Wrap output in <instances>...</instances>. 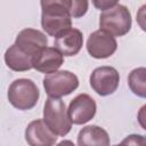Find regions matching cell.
<instances>
[{
    "label": "cell",
    "mask_w": 146,
    "mask_h": 146,
    "mask_svg": "<svg viewBox=\"0 0 146 146\" xmlns=\"http://www.w3.org/2000/svg\"><path fill=\"white\" fill-rule=\"evenodd\" d=\"M97 105L95 99L88 94H80L73 98L68 105L67 113L73 124H84L96 115Z\"/></svg>",
    "instance_id": "ba28073f"
},
{
    "label": "cell",
    "mask_w": 146,
    "mask_h": 146,
    "mask_svg": "<svg viewBox=\"0 0 146 146\" xmlns=\"http://www.w3.org/2000/svg\"><path fill=\"white\" fill-rule=\"evenodd\" d=\"M87 51L96 59H105L111 57L117 49L115 38L102 30L92 32L87 40Z\"/></svg>",
    "instance_id": "52a82bcc"
},
{
    "label": "cell",
    "mask_w": 146,
    "mask_h": 146,
    "mask_svg": "<svg viewBox=\"0 0 146 146\" xmlns=\"http://www.w3.org/2000/svg\"><path fill=\"white\" fill-rule=\"evenodd\" d=\"M43 88L48 97L62 98L72 94L79 87L78 76L70 71H57L43 78Z\"/></svg>",
    "instance_id": "5b68a950"
},
{
    "label": "cell",
    "mask_w": 146,
    "mask_h": 146,
    "mask_svg": "<svg viewBox=\"0 0 146 146\" xmlns=\"http://www.w3.org/2000/svg\"><path fill=\"white\" fill-rule=\"evenodd\" d=\"M128 86L133 95L146 98V67L133 68L128 75Z\"/></svg>",
    "instance_id": "9a60e30c"
},
{
    "label": "cell",
    "mask_w": 146,
    "mask_h": 146,
    "mask_svg": "<svg viewBox=\"0 0 146 146\" xmlns=\"http://www.w3.org/2000/svg\"><path fill=\"white\" fill-rule=\"evenodd\" d=\"M117 3V1H110V0H94L92 1V5L99 9V10H107L112 7H114L115 5Z\"/></svg>",
    "instance_id": "d6986e66"
},
{
    "label": "cell",
    "mask_w": 146,
    "mask_h": 146,
    "mask_svg": "<svg viewBox=\"0 0 146 146\" xmlns=\"http://www.w3.org/2000/svg\"><path fill=\"white\" fill-rule=\"evenodd\" d=\"M64 6L72 18H80L88 11L89 2L86 0H63Z\"/></svg>",
    "instance_id": "2e32d148"
},
{
    "label": "cell",
    "mask_w": 146,
    "mask_h": 146,
    "mask_svg": "<svg viewBox=\"0 0 146 146\" xmlns=\"http://www.w3.org/2000/svg\"><path fill=\"white\" fill-rule=\"evenodd\" d=\"M64 64V56L55 47H46L33 59V68L40 73L51 74Z\"/></svg>",
    "instance_id": "7c38bea8"
},
{
    "label": "cell",
    "mask_w": 146,
    "mask_h": 146,
    "mask_svg": "<svg viewBox=\"0 0 146 146\" xmlns=\"http://www.w3.org/2000/svg\"><path fill=\"white\" fill-rule=\"evenodd\" d=\"M57 146H75V145L71 140H62L60 143L57 144Z\"/></svg>",
    "instance_id": "44dd1931"
},
{
    "label": "cell",
    "mask_w": 146,
    "mask_h": 146,
    "mask_svg": "<svg viewBox=\"0 0 146 146\" xmlns=\"http://www.w3.org/2000/svg\"><path fill=\"white\" fill-rule=\"evenodd\" d=\"M136 21H137V24L139 25V27L146 32V3L143 5L138 11H137V15H136Z\"/></svg>",
    "instance_id": "ac0fdd59"
},
{
    "label": "cell",
    "mask_w": 146,
    "mask_h": 146,
    "mask_svg": "<svg viewBox=\"0 0 146 146\" xmlns=\"http://www.w3.org/2000/svg\"><path fill=\"white\" fill-rule=\"evenodd\" d=\"M124 146H146V137L137 133H132L127 136L122 143Z\"/></svg>",
    "instance_id": "e0dca14e"
},
{
    "label": "cell",
    "mask_w": 146,
    "mask_h": 146,
    "mask_svg": "<svg viewBox=\"0 0 146 146\" xmlns=\"http://www.w3.org/2000/svg\"><path fill=\"white\" fill-rule=\"evenodd\" d=\"M131 24L132 19L130 10L119 2L114 7L102 11L99 16V30L114 38L127 34L131 29Z\"/></svg>",
    "instance_id": "7a4b0ae2"
},
{
    "label": "cell",
    "mask_w": 146,
    "mask_h": 146,
    "mask_svg": "<svg viewBox=\"0 0 146 146\" xmlns=\"http://www.w3.org/2000/svg\"><path fill=\"white\" fill-rule=\"evenodd\" d=\"M3 58L6 65L15 72H25L33 68V57L24 52L15 43L6 50Z\"/></svg>",
    "instance_id": "5bb4252c"
},
{
    "label": "cell",
    "mask_w": 146,
    "mask_h": 146,
    "mask_svg": "<svg viewBox=\"0 0 146 146\" xmlns=\"http://www.w3.org/2000/svg\"><path fill=\"white\" fill-rule=\"evenodd\" d=\"M78 146H110L107 131L98 125H87L78 133Z\"/></svg>",
    "instance_id": "4fadbf2b"
},
{
    "label": "cell",
    "mask_w": 146,
    "mask_h": 146,
    "mask_svg": "<svg viewBox=\"0 0 146 146\" xmlns=\"http://www.w3.org/2000/svg\"><path fill=\"white\" fill-rule=\"evenodd\" d=\"M43 121L57 136H66L72 128L65 103L60 98L48 97L43 105Z\"/></svg>",
    "instance_id": "3957f363"
},
{
    "label": "cell",
    "mask_w": 146,
    "mask_h": 146,
    "mask_svg": "<svg viewBox=\"0 0 146 146\" xmlns=\"http://www.w3.org/2000/svg\"><path fill=\"white\" fill-rule=\"evenodd\" d=\"M54 46L63 56H75L83 46V34L80 30L71 27L55 38Z\"/></svg>",
    "instance_id": "8fae6325"
},
{
    "label": "cell",
    "mask_w": 146,
    "mask_h": 146,
    "mask_svg": "<svg viewBox=\"0 0 146 146\" xmlns=\"http://www.w3.org/2000/svg\"><path fill=\"white\" fill-rule=\"evenodd\" d=\"M7 97L15 108L19 111H29L36 105L40 92L32 80L22 78L11 82Z\"/></svg>",
    "instance_id": "277c9868"
},
{
    "label": "cell",
    "mask_w": 146,
    "mask_h": 146,
    "mask_svg": "<svg viewBox=\"0 0 146 146\" xmlns=\"http://www.w3.org/2000/svg\"><path fill=\"white\" fill-rule=\"evenodd\" d=\"M25 140L29 146H54L57 141V135L48 128L43 120L38 119L27 124Z\"/></svg>",
    "instance_id": "30bf717a"
},
{
    "label": "cell",
    "mask_w": 146,
    "mask_h": 146,
    "mask_svg": "<svg viewBox=\"0 0 146 146\" xmlns=\"http://www.w3.org/2000/svg\"><path fill=\"white\" fill-rule=\"evenodd\" d=\"M137 120H138V123L139 125L146 130V104L143 105L139 111H138V114H137Z\"/></svg>",
    "instance_id": "ffe728a7"
},
{
    "label": "cell",
    "mask_w": 146,
    "mask_h": 146,
    "mask_svg": "<svg viewBox=\"0 0 146 146\" xmlns=\"http://www.w3.org/2000/svg\"><path fill=\"white\" fill-rule=\"evenodd\" d=\"M113 146H124L123 144H117V145H113Z\"/></svg>",
    "instance_id": "7402d4cb"
},
{
    "label": "cell",
    "mask_w": 146,
    "mask_h": 146,
    "mask_svg": "<svg viewBox=\"0 0 146 146\" xmlns=\"http://www.w3.org/2000/svg\"><path fill=\"white\" fill-rule=\"evenodd\" d=\"M41 26L43 31L56 38L62 32L72 27V17L63 0L41 1Z\"/></svg>",
    "instance_id": "6da1fadb"
},
{
    "label": "cell",
    "mask_w": 146,
    "mask_h": 146,
    "mask_svg": "<svg viewBox=\"0 0 146 146\" xmlns=\"http://www.w3.org/2000/svg\"><path fill=\"white\" fill-rule=\"evenodd\" d=\"M15 44L34 59V57L47 47L48 39L46 34L39 30L24 29L17 34Z\"/></svg>",
    "instance_id": "9c48e42d"
},
{
    "label": "cell",
    "mask_w": 146,
    "mask_h": 146,
    "mask_svg": "<svg viewBox=\"0 0 146 146\" xmlns=\"http://www.w3.org/2000/svg\"><path fill=\"white\" fill-rule=\"evenodd\" d=\"M120 74L112 66H99L95 68L90 75L89 83L99 96H110L114 94L119 87Z\"/></svg>",
    "instance_id": "8992f818"
}]
</instances>
